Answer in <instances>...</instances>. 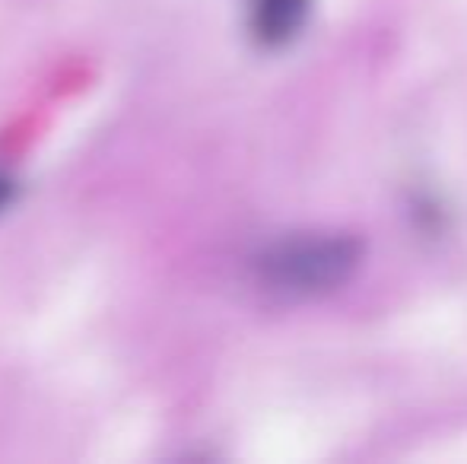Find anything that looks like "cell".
<instances>
[{
  "label": "cell",
  "mask_w": 467,
  "mask_h": 464,
  "mask_svg": "<svg viewBox=\"0 0 467 464\" xmlns=\"http://www.w3.org/2000/svg\"><path fill=\"white\" fill-rule=\"evenodd\" d=\"M359 261V245L347 235H296L258 254V277L277 293L315 296L340 286Z\"/></svg>",
  "instance_id": "6da1fadb"
},
{
  "label": "cell",
  "mask_w": 467,
  "mask_h": 464,
  "mask_svg": "<svg viewBox=\"0 0 467 464\" xmlns=\"http://www.w3.org/2000/svg\"><path fill=\"white\" fill-rule=\"evenodd\" d=\"M10 198H13V181L6 172H0V211L10 204Z\"/></svg>",
  "instance_id": "3957f363"
},
{
  "label": "cell",
  "mask_w": 467,
  "mask_h": 464,
  "mask_svg": "<svg viewBox=\"0 0 467 464\" xmlns=\"http://www.w3.org/2000/svg\"><path fill=\"white\" fill-rule=\"evenodd\" d=\"M306 13V0H254V23H258L261 38L280 42L299 26Z\"/></svg>",
  "instance_id": "7a4b0ae2"
}]
</instances>
